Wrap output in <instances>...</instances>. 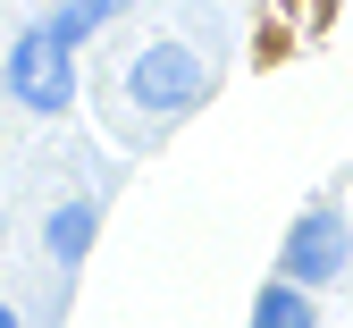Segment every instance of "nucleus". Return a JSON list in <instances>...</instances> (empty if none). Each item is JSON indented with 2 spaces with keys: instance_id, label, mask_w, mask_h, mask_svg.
<instances>
[{
  "instance_id": "1",
  "label": "nucleus",
  "mask_w": 353,
  "mask_h": 328,
  "mask_svg": "<svg viewBox=\"0 0 353 328\" xmlns=\"http://www.w3.org/2000/svg\"><path fill=\"white\" fill-rule=\"evenodd\" d=\"M9 93L26 110H68V93H76V42L59 26H34L17 34V51H9Z\"/></svg>"
},
{
  "instance_id": "3",
  "label": "nucleus",
  "mask_w": 353,
  "mask_h": 328,
  "mask_svg": "<svg viewBox=\"0 0 353 328\" xmlns=\"http://www.w3.org/2000/svg\"><path fill=\"white\" fill-rule=\"evenodd\" d=\"M353 261V236L336 211H303L286 227V253H278V278H294V287H328V278H345Z\"/></svg>"
},
{
  "instance_id": "2",
  "label": "nucleus",
  "mask_w": 353,
  "mask_h": 328,
  "mask_svg": "<svg viewBox=\"0 0 353 328\" xmlns=\"http://www.w3.org/2000/svg\"><path fill=\"white\" fill-rule=\"evenodd\" d=\"M126 93H135V110L176 118V110H194L210 93V68L185 51V42H152V51H135V68H126Z\"/></svg>"
},
{
  "instance_id": "4",
  "label": "nucleus",
  "mask_w": 353,
  "mask_h": 328,
  "mask_svg": "<svg viewBox=\"0 0 353 328\" xmlns=\"http://www.w3.org/2000/svg\"><path fill=\"white\" fill-rule=\"evenodd\" d=\"M252 328H320V320H312V295H303L294 278H270L261 303H252Z\"/></svg>"
},
{
  "instance_id": "5",
  "label": "nucleus",
  "mask_w": 353,
  "mask_h": 328,
  "mask_svg": "<svg viewBox=\"0 0 353 328\" xmlns=\"http://www.w3.org/2000/svg\"><path fill=\"white\" fill-rule=\"evenodd\" d=\"M93 202H59L51 211V236H42V244H51V261H84V244H93Z\"/></svg>"
},
{
  "instance_id": "6",
  "label": "nucleus",
  "mask_w": 353,
  "mask_h": 328,
  "mask_svg": "<svg viewBox=\"0 0 353 328\" xmlns=\"http://www.w3.org/2000/svg\"><path fill=\"white\" fill-rule=\"evenodd\" d=\"M0 328H17V311H9V303H0Z\"/></svg>"
}]
</instances>
